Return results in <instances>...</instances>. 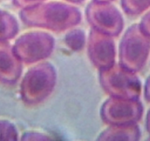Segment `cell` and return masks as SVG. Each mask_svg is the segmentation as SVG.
Listing matches in <instances>:
<instances>
[{"label":"cell","instance_id":"cell-1","mask_svg":"<svg viewBox=\"0 0 150 141\" xmlns=\"http://www.w3.org/2000/svg\"><path fill=\"white\" fill-rule=\"evenodd\" d=\"M20 18L29 27H39L54 32H63L80 23L82 16L75 7L62 2L38 4L24 8Z\"/></svg>","mask_w":150,"mask_h":141},{"label":"cell","instance_id":"cell-2","mask_svg":"<svg viewBox=\"0 0 150 141\" xmlns=\"http://www.w3.org/2000/svg\"><path fill=\"white\" fill-rule=\"evenodd\" d=\"M57 73L52 64L44 63L32 68L21 84V96L24 103L35 105L44 102L54 90Z\"/></svg>","mask_w":150,"mask_h":141},{"label":"cell","instance_id":"cell-3","mask_svg":"<svg viewBox=\"0 0 150 141\" xmlns=\"http://www.w3.org/2000/svg\"><path fill=\"white\" fill-rule=\"evenodd\" d=\"M99 77L103 90L112 97L138 99L141 95V84L138 77L120 64L99 70Z\"/></svg>","mask_w":150,"mask_h":141},{"label":"cell","instance_id":"cell-4","mask_svg":"<svg viewBox=\"0 0 150 141\" xmlns=\"http://www.w3.org/2000/svg\"><path fill=\"white\" fill-rule=\"evenodd\" d=\"M150 51V38L139 24L131 26L124 35L119 47V64L133 72L143 68Z\"/></svg>","mask_w":150,"mask_h":141},{"label":"cell","instance_id":"cell-5","mask_svg":"<svg viewBox=\"0 0 150 141\" xmlns=\"http://www.w3.org/2000/svg\"><path fill=\"white\" fill-rule=\"evenodd\" d=\"M54 48V39L43 32L26 33L17 39L13 49L21 62L35 63L50 57Z\"/></svg>","mask_w":150,"mask_h":141},{"label":"cell","instance_id":"cell-6","mask_svg":"<svg viewBox=\"0 0 150 141\" xmlns=\"http://www.w3.org/2000/svg\"><path fill=\"white\" fill-rule=\"evenodd\" d=\"M86 15L92 29L110 36H118L124 28L122 14L110 2L93 0L88 5Z\"/></svg>","mask_w":150,"mask_h":141},{"label":"cell","instance_id":"cell-7","mask_svg":"<svg viewBox=\"0 0 150 141\" xmlns=\"http://www.w3.org/2000/svg\"><path fill=\"white\" fill-rule=\"evenodd\" d=\"M142 104L138 99H127L111 96L104 102L100 116L107 124L136 123L143 115Z\"/></svg>","mask_w":150,"mask_h":141},{"label":"cell","instance_id":"cell-8","mask_svg":"<svg viewBox=\"0 0 150 141\" xmlns=\"http://www.w3.org/2000/svg\"><path fill=\"white\" fill-rule=\"evenodd\" d=\"M88 53L92 64L99 70L113 66L116 47L112 37L92 29L88 40Z\"/></svg>","mask_w":150,"mask_h":141},{"label":"cell","instance_id":"cell-9","mask_svg":"<svg viewBox=\"0 0 150 141\" xmlns=\"http://www.w3.org/2000/svg\"><path fill=\"white\" fill-rule=\"evenodd\" d=\"M22 72V62L16 54L13 47L7 41H0V82L15 84Z\"/></svg>","mask_w":150,"mask_h":141},{"label":"cell","instance_id":"cell-10","mask_svg":"<svg viewBox=\"0 0 150 141\" xmlns=\"http://www.w3.org/2000/svg\"><path fill=\"white\" fill-rule=\"evenodd\" d=\"M141 137V131L136 123L110 125L98 137V140L136 141Z\"/></svg>","mask_w":150,"mask_h":141},{"label":"cell","instance_id":"cell-11","mask_svg":"<svg viewBox=\"0 0 150 141\" xmlns=\"http://www.w3.org/2000/svg\"><path fill=\"white\" fill-rule=\"evenodd\" d=\"M18 24L11 14L0 10V41H8L18 34Z\"/></svg>","mask_w":150,"mask_h":141},{"label":"cell","instance_id":"cell-12","mask_svg":"<svg viewBox=\"0 0 150 141\" xmlns=\"http://www.w3.org/2000/svg\"><path fill=\"white\" fill-rule=\"evenodd\" d=\"M64 41L69 49L75 51H80L86 44V34L80 29H73L66 35Z\"/></svg>","mask_w":150,"mask_h":141},{"label":"cell","instance_id":"cell-13","mask_svg":"<svg viewBox=\"0 0 150 141\" xmlns=\"http://www.w3.org/2000/svg\"><path fill=\"white\" fill-rule=\"evenodd\" d=\"M122 7L127 14L137 16L150 7V0H122Z\"/></svg>","mask_w":150,"mask_h":141},{"label":"cell","instance_id":"cell-14","mask_svg":"<svg viewBox=\"0 0 150 141\" xmlns=\"http://www.w3.org/2000/svg\"><path fill=\"white\" fill-rule=\"evenodd\" d=\"M18 140L16 126L8 121H0V140L15 141Z\"/></svg>","mask_w":150,"mask_h":141},{"label":"cell","instance_id":"cell-15","mask_svg":"<svg viewBox=\"0 0 150 141\" xmlns=\"http://www.w3.org/2000/svg\"><path fill=\"white\" fill-rule=\"evenodd\" d=\"M52 138L48 135L36 132H26L21 137L22 140H50Z\"/></svg>","mask_w":150,"mask_h":141},{"label":"cell","instance_id":"cell-16","mask_svg":"<svg viewBox=\"0 0 150 141\" xmlns=\"http://www.w3.org/2000/svg\"><path fill=\"white\" fill-rule=\"evenodd\" d=\"M44 1V0H13V2L18 8L24 9L42 3Z\"/></svg>","mask_w":150,"mask_h":141},{"label":"cell","instance_id":"cell-17","mask_svg":"<svg viewBox=\"0 0 150 141\" xmlns=\"http://www.w3.org/2000/svg\"><path fill=\"white\" fill-rule=\"evenodd\" d=\"M139 25L143 32L150 38V11L144 16Z\"/></svg>","mask_w":150,"mask_h":141},{"label":"cell","instance_id":"cell-18","mask_svg":"<svg viewBox=\"0 0 150 141\" xmlns=\"http://www.w3.org/2000/svg\"><path fill=\"white\" fill-rule=\"evenodd\" d=\"M145 98L150 102V76L147 79L145 85Z\"/></svg>","mask_w":150,"mask_h":141},{"label":"cell","instance_id":"cell-19","mask_svg":"<svg viewBox=\"0 0 150 141\" xmlns=\"http://www.w3.org/2000/svg\"><path fill=\"white\" fill-rule=\"evenodd\" d=\"M146 129L147 131L150 133V109L147 113L146 116Z\"/></svg>","mask_w":150,"mask_h":141},{"label":"cell","instance_id":"cell-20","mask_svg":"<svg viewBox=\"0 0 150 141\" xmlns=\"http://www.w3.org/2000/svg\"><path fill=\"white\" fill-rule=\"evenodd\" d=\"M68 2H72V3H81L84 0H67Z\"/></svg>","mask_w":150,"mask_h":141},{"label":"cell","instance_id":"cell-21","mask_svg":"<svg viewBox=\"0 0 150 141\" xmlns=\"http://www.w3.org/2000/svg\"><path fill=\"white\" fill-rule=\"evenodd\" d=\"M95 1H99V2H112L113 0H95Z\"/></svg>","mask_w":150,"mask_h":141},{"label":"cell","instance_id":"cell-22","mask_svg":"<svg viewBox=\"0 0 150 141\" xmlns=\"http://www.w3.org/2000/svg\"><path fill=\"white\" fill-rule=\"evenodd\" d=\"M149 140H150V137H149Z\"/></svg>","mask_w":150,"mask_h":141}]
</instances>
